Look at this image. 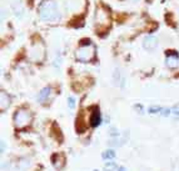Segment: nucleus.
Segmentation results:
<instances>
[{
    "mask_svg": "<svg viewBox=\"0 0 179 171\" xmlns=\"http://www.w3.org/2000/svg\"><path fill=\"white\" fill-rule=\"evenodd\" d=\"M38 14H39V17L41 20L50 21V22L59 21L60 17H61L60 9H59L58 4L54 0H44V1H41L39 7H38Z\"/></svg>",
    "mask_w": 179,
    "mask_h": 171,
    "instance_id": "nucleus-1",
    "label": "nucleus"
},
{
    "mask_svg": "<svg viewBox=\"0 0 179 171\" xmlns=\"http://www.w3.org/2000/svg\"><path fill=\"white\" fill-rule=\"evenodd\" d=\"M95 57V45L90 40H83L75 51V59L79 62H90Z\"/></svg>",
    "mask_w": 179,
    "mask_h": 171,
    "instance_id": "nucleus-2",
    "label": "nucleus"
},
{
    "mask_svg": "<svg viewBox=\"0 0 179 171\" xmlns=\"http://www.w3.org/2000/svg\"><path fill=\"white\" fill-rule=\"evenodd\" d=\"M28 56L33 62H43L45 60L46 49H45V44L43 42L41 39H36L30 44Z\"/></svg>",
    "mask_w": 179,
    "mask_h": 171,
    "instance_id": "nucleus-3",
    "label": "nucleus"
},
{
    "mask_svg": "<svg viewBox=\"0 0 179 171\" xmlns=\"http://www.w3.org/2000/svg\"><path fill=\"white\" fill-rule=\"evenodd\" d=\"M94 24H95V29H96L98 34L108 30V27L110 26V17H109V12L105 7L98 6V9L95 11V16H94Z\"/></svg>",
    "mask_w": 179,
    "mask_h": 171,
    "instance_id": "nucleus-4",
    "label": "nucleus"
},
{
    "mask_svg": "<svg viewBox=\"0 0 179 171\" xmlns=\"http://www.w3.org/2000/svg\"><path fill=\"white\" fill-rule=\"evenodd\" d=\"M31 120H33V115L29 110L26 109H18L15 112H14V116H13V121H14V125L16 129L19 130H23V129H26L30 124H31Z\"/></svg>",
    "mask_w": 179,
    "mask_h": 171,
    "instance_id": "nucleus-5",
    "label": "nucleus"
},
{
    "mask_svg": "<svg viewBox=\"0 0 179 171\" xmlns=\"http://www.w3.org/2000/svg\"><path fill=\"white\" fill-rule=\"evenodd\" d=\"M66 9L73 12L83 14L86 9V0H66Z\"/></svg>",
    "mask_w": 179,
    "mask_h": 171,
    "instance_id": "nucleus-6",
    "label": "nucleus"
},
{
    "mask_svg": "<svg viewBox=\"0 0 179 171\" xmlns=\"http://www.w3.org/2000/svg\"><path fill=\"white\" fill-rule=\"evenodd\" d=\"M156 45H158V39L153 35H146L143 39V46L146 50H154L156 47Z\"/></svg>",
    "mask_w": 179,
    "mask_h": 171,
    "instance_id": "nucleus-7",
    "label": "nucleus"
},
{
    "mask_svg": "<svg viewBox=\"0 0 179 171\" xmlns=\"http://www.w3.org/2000/svg\"><path fill=\"white\" fill-rule=\"evenodd\" d=\"M165 64L169 69H175L179 65V56L176 52H169L165 59Z\"/></svg>",
    "mask_w": 179,
    "mask_h": 171,
    "instance_id": "nucleus-8",
    "label": "nucleus"
},
{
    "mask_svg": "<svg viewBox=\"0 0 179 171\" xmlns=\"http://www.w3.org/2000/svg\"><path fill=\"white\" fill-rule=\"evenodd\" d=\"M51 164L56 170H61L65 165V156L63 154H54L51 156Z\"/></svg>",
    "mask_w": 179,
    "mask_h": 171,
    "instance_id": "nucleus-9",
    "label": "nucleus"
},
{
    "mask_svg": "<svg viewBox=\"0 0 179 171\" xmlns=\"http://www.w3.org/2000/svg\"><path fill=\"white\" fill-rule=\"evenodd\" d=\"M101 124V115H100V111L98 109H94V111H91L90 114V117H89V125L91 127H96Z\"/></svg>",
    "mask_w": 179,
    "mask_h": 171,
    "instance_id": "nucleus-10",
    "label": "nucleus"
},
{
    "mask_svg": "<svg viewBox=\"0 0 179 171\" xmlns=\"http://www.w3.org/2000/svg\"><path fill=\"white\" fill-rule=\"evenodd\" d=\"M10 104H11V97L5 91H1L0 92V110L5 111L6 109H9Z\"/></svg>",
    "mask_w": 179,
    "mask_h": 171,
    "instance_id": "nucleus-11",
    "label": "nucleus"
},
{
    "mask_svg": "<svg viewBox=\"0 0 179 171\" xmlns=\"http://www.w3.org/2000/svg\"><path fill=\"white\" fill-rule=\"evenodd\" d=\"M50 92H51V89H50L49 86L41 89V91H40L39 95H38V101H39V102H45V101L49 99Z\"/></svg>",
    "mask_w": 179,
    "mask_h": 171,
    "instance_id": "nucleus-12",
    "label": "nucleus"
},
{
    "mask_svg": "<svg viewBox=\"0 0 179 171\" xmlns=\"http://www.w3.org/2000/svg\"><path fill=\"white\" fill-rule=\"evenodd\" d=\"M11 7H13V10H14L16 16H21L23 15V6H21L20 0H14L11 2Z\"/></svg>",
    "mask_w": 179,
    "mask_h": 171,
    "instance_id": "nucleus-13",
    "label": "nucleus"
},
{
    "mask_svg": "<svg viewBox=\"0 0 179 171\" xmlns=\"http://www.w3.org/2000/svg\"><path fill=\"white\" fill-rule=\"evenodd\" d=\"M101 157H103L104 160H111V159H114V157H115V151H114V150H111V149L105 150V151H103Z\"/></svg>",
    "mask_w": 179,
    "mask_h": 171,
    "instance_id": "nucleus-14",
    "label": "nucleus"
},
{
    "mask_svg": "<svg viewBox=\"0 0 179 171\" xmlns=\"http://www.w3.org/2000/svg\"><path fill=\"white\" fill-rule=\"evenodd\" d=\"M104 169H105V171H118V166H116V164H114V162H111V161H109V162H106L105 164V166H104Z\"/></svg>",
    "mask_w": 179,
    "mask_h": 171,
    "instance_id": "nucleus-15",
    "label": "nucleus"
},
{
    "mask_svg": "<svg viewBox=\"0 0 179 171\" xmlns=\"http://www.w3.org/2000/svg\"><path fill=\"white\" fill-rule=\"evenodd\" d=\"M113 80H114V84H115V85L119 84V80H120V71H119V69H115V71H114V74H113Z\"/></svg>",
    "mask_w": 179,
    "mask_h": 171,
    "instance_id": "nucleus-16",
    "label": "nucleus"
},
{
    "mask_svg": "<svg viewBox=\"0 0 179 171\" xmlns=\"http://www.w3.org/2000/svg\"><path fill=\"white\" fill-rule=\"evenodd\" d=\"M160 110H161V107H159V106H156V105H153V106H149V109H148V111H149V114H160Z\"/></svg>",
    "mask_w": 179,
    "mask_h": 171,
    "instance_id": "nucleus-17",
    "label": "nucleus"
},
{
    "mask_svg": "<svg viewBox=\"0 0 179 171\" xmlns=\"http://www.w3.org/2000/svg\"><path fill=\"white\" fill-rule=\"evenodd\" d=\"M68 106H69V109H74L75 107V99L73 96L68 97Z\"/></svg>",
    "mask_w": 179,
    "mask_h": 171,
    "instance_id": "nucleus-18",
    "label": "nucleus"
},
{
    "mask_svg": "<svg viewBox=\"0 0 179 171\" xmlns=\"http://www.w3.org/2000/svg\"><path fill=\"white\" fill-rule=\"evenodd\" d=\"M170 112H171V110L168 109V107H161V110H160V115L161 116H169Z\"/></svg>",
    "mask_w": 179,
    "mask_h": 171,
    "instance_id": "nucleus-19",
    "label": "nucleus"
},
{
    "mask_svg": "<svg viewBox=\"0 0 179 171\" xmlns=\"http://www.w3.org/2000/svg\"><path fill=\"white\" fill-rule=\"evenodd\" d=\"M134 109L136 110V112L143 114V105H140V104H135V105H134Z\"/></svg>",
    "mask_w": 179,
    "mask_h": 171,
    "instance_id": "nucleus-20",
    "label": "nucleus"
},
{
    "mask_svg": "<svg viewBox=\"0 0 179 171\" xmlns=\"http://www.w3.org/2000/svg\"><path fill=\"white\" fill-rule=\"evenodd\" d=\"M19 164L21 165V169H25V167H26V166H28L30 162H29L28 160H21V161H19Z\"/></svg>",
    "mask_w": 179,
    "mask_h": 171,
    "instance_id": "nucleus-21",
    "label": "nucleus"
},
{
    "mask_svg": "<svg viewBox=\"0 0 179 171\" xmlns=\"http://www.w3.org/2000/svg\"><path fill=\"white\" fill-rule=\"evenodd\" d=\"M171 111H173V112H174V114L178 116V115H179V104H176V105H175V106L171 109Z\"/></svg>",
    "mask_w": 179,
    "mask_h": 171,
    "instance_id": "nucleus-22",
    "label": "nucleus"
},
{
    "mask_svg": "<svg viewBox=\"0 0 179 171\" xmlns=\"http://www.w3.org/2000/svg\"><path fill=\"white\" fill-rule=\"evenodd\" d=\"M110 135H111V136H118V135H119V131H116V129H111V130H110Z\"/></svg>",
    "mask_w": 179,
    "mask_h": 171,
    "instance_id": "nucleus-23",
    "label": "nucleus"
},
{
    "mask_svg": "<svg viewBox=\"0 0 179 171\" xmlns=\"http://www.w3.org/2000/svg\"><path fill=\"white\" fill-rule=\"evenodd\" d=\"M4 150H5V142L1 141V152H4Z\"/></svg>",
    "mask_w": 179,
    "mask_h": 171,
    "instance_id": "nucleus-24",
    "label": "nucleus"
},
{
    "mask_svg": "<svg viewBox=\"0 0 179 171\" xmlns=\"http://www.w3.org/2000/svg\"><path fill=\"white\" fill-rule=\"evenodd\" d=\"M118 171H126V169H125L124 166H120V167L118 169Z\"/></svg>",
    "mask_w": 179,
    "mask_h": 171,
    "instance_id": "nucleus-25",
    "label": "nucleus"
},
{
    "mask_svg": "<svg viewBox=\"0 0 179 171\" xmlns=\"http://www.w3.org/2000/svg\"><path fill=\"white\" fill-rule=\"evenodd\" d=\"M130 1H134V2H135V1H139V0H130Z\"/></svg>",
    "mask_w": 179,
    "mask_h": 171,
    "instance_id": "nucleus-26",
    "label": "nucleus"
},
{
    "mask_svg": "<svg viewBox=\"0 0 179 171\" xmlns=\"http://www.w3.org/2000/svg\"><path fill=\"white\" fill-rule=\"evenodd\" d=\"M94 171H98V170H94Z\"/></svg>",
    "mask_w": 179,
    "mask_h": 171,
    "instance_id": "nucleus-27",
    "label": "nucleus"
}]
</instances>
